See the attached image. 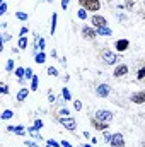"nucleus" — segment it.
Instances as JSON below:
<instances>
[{
    "mask_svg": "<svg viewBox=\"0 0 145 147\" xmlns=\"http://www.w3.org/2000/svg\"><path fill=\"white\" fill-rule=\"evenodd\" d=\"M101 60H103V63H106V65H114V63H118V60H121V58H119L118 53H114V51H111V50H103V51H101Z\"/></svg>",
    "mask_w": 145,
    "mask_h": 147,
    "instance_id": "nucleus-1",
    "label": "nucleus"
},
{
    "mask_svg": "<svg viewBox=\"0 0 145 147\" xmlns=\"http://www.w3.org/2000/svg\"><path fill=\"white\" fill-rule=\"evenodd\" d=\"M79 5L82 9L89 10V12H94V14L101 9V2L99 0H79Z\"/></svg>",
    "mask_w": 145,
    "mask_h": 147,
    "instance_id": "nucleus-2",
    "label": "nucleus"
},
{
    "mask_svg": "<svg viewBox=\"0 0 145 147\" xmlns=\"http://www.w3.org/2000/svg\"><path fill=\"white\" fill-rule=\"evenodd\" d=\"M58 123H60L63 128L70 130V132H73V130L77 128V121H75V118H72V116H60V118H58Z\"/></svg>",
    "mask_w": 145,
    "mask_h": 147,
    "instance_id": "nucleus-3",
    "label": "nucleus"
},
{
    "mask_svg": "<svg viewBox=\"0 0 145 147\" xmlns=\"http://www.w3.org/2000/svg\"><path fill=\"white\" fill-rule=\"evenodd\" d=\"M91 22H92V28H96V29H101V28H106L108 26L106 17H103L99 14H92L91 16Z\"/></svg>",
    "mask_w": 145,
    "mask_h": 147,
    "instance_id": "nucleus-4",
    "label": "nucleus"
},
{
    "mask_svg": "<svg viewBox=\"0 0 145 147\" xmlns=\"http://www.w3.org/2000/svg\"><path fill=\"white\" fill-rule=\"evenodd\" d=\"M97 36H99V34H97V29H96V28L82 26V38H85V39H96Z\"/></svg>",
    "mask_w": 145,
    "mask_h": 147,
    "instance_id": "nucleus-5",
    "label": "nucleus"
},
{
    "mask_svg": "<svg viewBox=\"0 0 145 147\" xmlns=\"http://www.w3.org/2000/svg\"><path fill=\"white\" fill-rule=\"evenodd\" d=\"M96 118L97 120H101V121H106V123H111V120H113V113L109 110H96Z\"/></svg>",
    "mask_w": 145,
    "mask_h": 147,
    "instance_id": "nucleus-6",
    "label": "nucleus"
},
{
    "mask_svg": "<svg viewBox=\"0 0 145 147\" xmlns=\"http://www.w3.org/2000/svg\"><path fill=\"white\" fill-rule=\"evenodd\" d=\"M130 101L133 105H145V91H137L130 96Z\"/></svg>",
    "mask_w": 145,
    "mask_h": 147,
    "instance_id": "nucleus-7",
    "label": "nucleus"
},
{
    "mask_svg": "<svg viewBox=\"0 0 145 147\" xmlns=\"http://www.w3.org/2000/svg\"><path fill=\"white\" fill-rule=\"evenodd\" d=\"M109 92H111L109 84H99V86L96 87V96H99V98H108Z\"/></svg>",
    "mask_w": 145,
    "mask_h": 147,
    "instance_id": "nucleus-8",
    "label": "nucleus"
},
{
    "mask_svg": "<svg viewBox=\"0 0 145 147\" xmlns=\"http://www.w3.org/2000/svg\"><path fill=\"white\" fill-rule=\"evenodd\" d=\"M91 125L96 128V130H101V132H106V128L109 127V123H106V121H101V120H97L96 116H92L91 118Z\"/></svg>",
    "mask_w": 145,
    "mask_h": 147,
    "instance_id": "nucleus-9",
    "label": "nucleus"
},
{
    "mask_svg": "<svg viewBox=\"0 0 145 147\" xmlns=\"http://www.w3.org/2000/svg\"><path fill=\"white\" fill-rule=\"evenodd\" d=\"M109 146L111 147H125V139H123V135H121L119 132H118V134H113V139H111Z\"/></svg>",
    "mask_w": 145,
    "mask_h": 147,
    "instance_id": "nucleus-10",
    "label": "nucleus"
},
{
    "mask_svg": "<svg viewBox=\"0 0 145 147\" xmlns=\"http://www.w3.org/2000/svg\"><path fill=\"white\" fill-rule=\"evenodd\" d=\"M126 74H128V65L126 63H118L116 69H114V72H113V75L116 79H119V77H125Z\"/></svg>",
    "mask_w": 145,
    "mask_h": 147,
    "instance_id": "nucleus-11",
    "label": "nucleus"
},
{
    "mask_svg": "<svg viewBox=\"0 0 145 147\" xmlns=\"http://www.w3.org/2000/svg\"><path fill=\"white\" fill-rule=\"evenodd\" d=\"M128 46H130V41L128 39H118L116 43H114V48H116V51H126L128 50Z\"/></svg>",
    "mask_w": 145,
    "mask_h": 147,
    "instance_id": "nucleus-12",
    "label": "nucleus"
},
{
    "mask_svg": "<svg viewBox=\"0 0 145 147\" xmlns=\"http://www.w3.org/2000/svg\"><path fill=\"white\" fill-rule=\"evenodd\" d=\"M44 38H39V34H34V51H38V50H44Z\"/></svg>",
    "mask_w": 145,
    "mask_h": 147,
    "instance_id": "nucleus-13",
    "label": "nucleus"
},
{
    "mask_svg": "<svg viewBox=\"0 0 145 147\" xmlns=\"http://www.w3.org/2000/svg\"><path fill=\"white\" fill-rule=\"evenodd\" d=\"M29 91L31 89H28V87H21L17 92V101H26V98L29 96Z\"/></svg>",
    "mask_w": 145,
    "mask_h": 147,
    "instance_id": "nucleus-14",
    "label": "nucleus"
},
{
    "mask_svg": "<svg viewBox=\"0 0 145 147\" xmlns=\"http://www.w3.org/2000/svg\"><path fill=\"white\" fill-rule=\"evenodd\" d=\"M7 130L12 132V134H15V135H24V134H26V128H24L22 125H17V127H7Z\"/></svg>",
    "mask_w": 145,
    "mask_h": 147,
    "instance_id": "nucleus-15",
    "label": "nucleus"
},
{
    "mask_svg": "<svg viewBox=\"0 0 145 147\" xmlns=\"http://www.w3.org/2000/svg\"><path fill=\"white\" fill-rule=\"evenodd\" d=\"M28 134H29L33 139H36V140H43V139H41V134L38 132V128L34 125H33V127H28Z\"/></svg>",
    "mask_w": 145,
    "mask_h": 147,
    "instance_id": "nucleus-16",
    "label": "nucleus"
},
{
    "mask_svg": "<svg viewBox=\"0 0 145 147\" xmlns=\"http://www.w3.org/2000/svg\"><path fill=\"white\" fill-rule=\"evenodd\" d=\"M34 62H36V63H39V65H41V63H44V62H46V53H44V51L36 53V57H34Z\"/></svg>",
    "mask_w": 145,
    "mask_h": 147,
    "instance_id": "nucleus-17",
    "label": "nucleus"
},
{
    "mask_svg": "<svg viewBox=\"0 0 145 147\" xmlns=\"http://www.w3.org/2000/svg\"><path fill=\"white\" fill-rule=\"evenodd\" d=\"M97 34L99 36H111L113 34V31H111V28H101V29H97Z\"/></svg>",
    "mask_w": 145,
    "mask_h": 147,
    "instance_id": "nucleus-18",
    "label": "nucleus"
},
{
    "mask_svg": "<svg viewBox=\"0 0 145 147\" xmlns=\"http://www.w3.org/2000/svg\"><path fill=\"white\" fill-rule=\"evenodd\" d=\"M17 46H19V50H24V48H28V38H26V36L19 38V41H17Z\"/></svg>",
    "mask_w": 145,
    "mask_h": 147,
    "instance_id": "nucleus-19",
    "label": "nucleus"
},
{
    "mask_svg": "<svg viewBox=\"0 0 145 147\" xmlns=\"http://www.w3.org/2000/svg\"><path fill=\"white\" fill-rule=\"evenodd\" d=\"M56 22H58V16H56V14H53V16H51V29H50V31H51V34H55Z\"/></svg>",
    "mask_w": 145,
    "mask_h": 147,
    "instance_id": "nucleus-20",
    "label": "nucleus"
},
{
    "mask_svg": "<svg viewBox=\"0 0 145 147\" xmlns=\"http://www.w3.org/2000/svg\"><path fill=\"white\" fill-rule=\"evenodd\" d=\"M62 96H63V99H65V101H70V99H72V94H70V91H68L67 87H63V89H62Z\"/></svg>",
    "mask_w": 145,
    "mask_h": 147,
    "instance_id": "nucleus-21",
    "label": "nucleus"
},
{
    "mask_svg": "<svg viewBox=\"0 0 145 147\" xmlns=\"http://www.w3.org/2000/svg\"><path fill=\"white\" fill-rule=\"evenodd\" d=\"M12 116H14V111L12 110H5L2 113V120H10Z\"/></svg>",
    "mask_w": 145,
    "mask_h": 147,
    "instance_id": "nucleus-22",
    "label": "nucleus"
},
{
    "mask_svg": "<svg viewBox=\"0 0 145 147\" xmlns=\"http://www.w3.org/2000/svg\"><path fill=\"white\" fill-rule=\"evenodd\" d=\"M77 16H79V19H82V21H84V19H87V10L80 7V9H79V12H77Z\"/></svg>",
    "mask_w": 145,
    "mask_h": 147,
    "instance_id": "nucleus-23",
    "label": "nucleus"
},
{
    "mask_svg": "<svg viewBox=\"0 0 145 147\" xmlns=\"http://www.w3.org/2000/svg\"><path fill=\"white\" fill-rule=\"evenodd\" d=\"M15 17H17L19 21H28V14H26V12H21V10L15 12Z\"/></svg>",
    "mask_w": 145,
    "mask_h": 147,
    "instance_id": "nucleus-24",
    "label": "nucleus"
},
{
    "mask_svg": "<svg viewBox=\"0 0 145 147\" xmlns=\"http://www.w3.org/2000/svg\"><path fill=\"white\" fill-rule=\"evenodd\" d=\"M33 77H34L33 69H31V67H28V69H26V79H28V80H33Z\"/></svg>",
    "mask_w": 145,
    "mask_h": 147,
    "instance_id": "nucleus-25",
    "label": "nucleus"
},
{
    "mask_svg": "<svg viewBox=\"0 0 145 147\" xmlns=\"http://www.w3.org/2000/svg\"><path fill=\"white\" fill-rule=\"evenodd\" d=\"M5 70H7V72H12V70H14V60H7V63H5Z\"/></svg>",
    "mask_w": 145,
    "mask_h": 147,
    "instance_id": "nucleus-26",
    "label": "nucleus"
},
{
    "mask_svg": "<svg viewBox=\"0 0 145 147\" xmlns=\"http://www.w3.org/2000/svg\"><path fill=\"white\" fill-rule=\"evenodd\" d=\"M133 5H135V2L133 0H125V9H128V10H133Z\"/></svg>",
    "mask_w": 145,
    "mask_h": 147,
    "instance_id": "nucleus-27",
    "label": "nucleus"
},
{
    "mask_svg": "<svg viewBox=\"0 0 145 147\" xmlns=\"http://www.w3.org/2000/svg\"><path fill=\"white\" fill-rule=\"evenodd\" d=\"M46 74H48V75H51V77H56V75H58V70H56L55 67H48Z\"/></svg>",
    "mask_w": 145,
    "mask_h": 147,
    "instance_id": "nucleus-28",
    "label": "nucleus"
},
{
    "mask_svg": "<svg viewBox=\"0 0 145 147\" xmlns=\"http://www.w3.org/2000/svg\"><path fill=\"white\" fill-rule=\"evenodd\" d=\"M31 91H38V75H34L31 80Z\"/></svg>",
    "mask_w": 145,
    "mask_h": 147,
    "instance_id": "nucleus-29",
    "label": "nucleus"
},
{
    "mask_svg": "<svg viewBox=\"0 0 145 147\" xmlns=\"http://www.w3.org/2000/svg\"><path fill=\"white\" fill-rule=\"evenodd\" d=\"M137 79L138 80H142V79H145V67H142L138 72H137Z\"/></svg>",
    "mask_w": 145,
    "mask_h": 147,
    "instance_id": "nucleus-30",
    "label": "nucleus"
},
{
    "mask_svg": "<svg viewBox=\"0 0 145 147\" xmlns=\"http://www.w3.org/2000/svg\"><path fill=\"white\" fill-rule=\"evenodd\" d=\"M46 144L51 147H62V142H55L53 139H50V140H46Z\"/></svg>",
    "mask_w": 145,
    "mask_h": 147,
    "instance_id": "nucleus-31",
    "label": "nucleus"
},
{
    "mask_svg": "<svg viewBox=\"0 0 145 147\" xmlns=\"http://www.w3.org/2000/svg\"><path fill=\"white\" fill-rule=\"evenodd\" d=\"M103 139H104V140H106V142H111V139H113V135H111V134H108V132H103Z\"/></svg>",
    "mask_w": 145,
    "mask_h": 147,
    "instance_id": "nucleus-32",
    "label": "nucleus"
},
{
    "mask_svg": "<svg viewBox=\"0 0 145 147\" xmlns=\"http://www.w3.org/2000/svg\"><path fill=\"white\" fill-rule=\"evenodd\" d=\"M9 39H10V34H7V33H2V45H3L5 41H9ZM0 50H2V48H0Z\"/></svg>",
    "mask_w": 145,
    "mask_h": 147,
    "instance_id": "nucleus-33",
    "label": "nucleus"
},
{
    "mask_svg": "<svg viewBox=\"0 0 145 147\" xmlns=\"http://www.w3.org/2000/svg\"><path fill=\"white\" fill-rule=\"evenodd\" d=\"M58 115H62V116H70V111L67 110V108H62V110H60V113H58Z\"/></svg>",
    "mask_w": 145,
    "mask_h": 147,
    "instance_id": "nucleus-34",
    "label": "nucleus"
},
{
    "mask_svg": "<svg viewBox=\"0 0 145 147\" xmlns=\"http://www.w3.org/2000/svg\"><path fill=\"white\" fill-rule=\"evenodd\" d=\"M34 127H36L38 130H41L43 128V120H34Z\"/></svg>",
    "mask_w": 145,
    "mask_h": 147,
    "instance_id": "nucleus-35",
    "label": "nucleus"
},
{
    "mask_svg": "<svg viewBox=\"0 0 145 147\" xmlns=\"http://www.w3.org/2000/svg\"><path fill=\"white\" fill-rule=\"evenodd\" d=\"M0 91H2V94H9V87H7V84H2V86H0Z\"/></svg>",
    "mask_w": 145,
    "mask_h": 147,
    "instance_id": "nucleus-36",
    "label": "nucleus"
},
{
    "mask_svg": "<svg viewBox=\"0 0 145 147\" xmlns=\"http://www.w3.org/2000/svg\"><path fill=\"white\" fill-rule=\"evenodd\" d=\"M73 108L77 111H80L82 110V103H80V101H73Z\"/></svg>",
    "mask_w": 145,
    "mask_h": 147,
    "instance_id": "nucleus-37",
    "label": "nucleus"
},
{
    "mask_svg": "<svg viewBox=\"0 0 145 147\" xmlns=\"http://www.w3.org/2000/svg\"><path fill=\"white\" fill-rule=\"evenodd\" d=\"M5 12H7V3H5V2H2V7H0V14L3 16Z\"/></svg>",
    "mask_w": 145,
    "mask_h": 147,
    "instance_id": "nucleus-38",
    "label": "nucleus"
},
{
    "mask_svg": "<svg viewBox=\"0 0 145 147\" xmlns=\"http://www.w3.org/2000/svg\"><path fill=\"white\" fill-rule=\"evenodd\" d=\"M48 101H50V103H55V101H56V98L53 96V92H51V91L48 92Z\"/></svg>",
    "mask_w": 145,
    "mask_h": 147,
    "instance_id": "nucleus-39",
    "label": "nucleus"
},
{
    "mask_svg": "<svg viewBox=\"0 0 145 147\" xmlns=\"http://www.w3.org/2000/svg\"><path fill=\"white\" fill-rule=\"evenodd\" d=\"M68 3H70V0H62V9L67 10L68 9Z\"/></svg>",
    "mask_w": 145,
    "mask_h": 147,
    "instance_id": "nucleus-40",
    "label": "nucleus"
},
{
    "mask_svg": "<svg viewBox=\"0 0 145 147\" xmlns=\"http://www.w3.org/2000/svg\"><path fill=\"white\" fill-rule=\"evenodd\" d=\"M24 144H26V147H39V146H38V144H34L33 140H26Z\"/></svg>",
    "mask_w": 145,
    "mask_h": 147,
    "instance_id": "nucleus-41",
    "label": "nucleus"
},
{
    "mask_svg": "<svg viewBox=\"0 0 145 147\" xmlns=\"http://www.w3.org/2000/svg\"><path fill=\"white\" fill-rule=\"evenodd\" d=\"M28 33H29V31H28V28H21V33H19V34H21V38H22V36H26Z\"/></svg>",
    "mask_w": 145,
    "mask_h": 147,
    "instance_id": "nucleus-42",
    "label": "nucleus"
},
{
    "mask_svg": "<svg viewBox=\"0 0 145 147\" xmlns=\"http://www.w3.org/2000/svg\"><path fill=\"white\" fill-rule=\"evenodd\" d=\"M62 147H73L68 140H62Z\"/></svg>",
    "mask_w": 145,
    "mask_h": 147,
    "instance_id": "nucleus-43",
    "label": "nucleus"
},
{
    "mask_svg": "<svg viewBox=\"0 0 145 147\" xmlns=\"http://www.w3.org/2000/svg\"><path fill=\"white\" fill-rule=\"evenodd\" d=\"M84 147H92V146H91V144H85V146H84Z\"/></svg>",
    "mask_w": 145,
    "mask_h": 147,
    "instance_id": "nucleus-44",
    "label": "nucleus"
},
{
    "mask_svg": "<svg viewBox=\"0 0 145 147\" xmlns=\"http://www.w3.org/2000/svg\"><path fill=\"white\" fill-rule=\"evenodd\" d=\"M44 2H50V3H51V2H53V0H44Z\"/></svg>",
    "mask_w": 145,
    "mask_h": 147,
    "instance_id": "nucleus-45",
    "label": "nucleus"
},
{
    "mask_svg": "<svg viewBox=\"0 0 145 147\" xmlns=\"http://www.w3.org/2000/svg\"><path fill=\"white\" fill-rule=\"evenodd\" d=\"M142 147H145V142H144V144H142Z\"/></svg>",
    "mask_w": 145,
    "mask_h": 147,
    "instance_id": "nucleus-46",
    "label": "nucleus"
},
{
    "mask_svg": "<svg viewBox=\"0 0 145 147\" xmlns=\"http://www.w3.org/2000/svg\"><path fill=\"white\" fill-rule=\"evenodd\" d=\"M46 147H51V146H46Z\"/></svg>",
    "mask_w": 145,
    "mask_h": 147,
    "instance_id": "nucleus-47",
    "label": "nucleus"
},
{
    "mask_svg": "<svg viewBox=\"0 0 145 147\" xmlns=\"http://www.w3.org/2000/svg\"><path fill=\"white\" fill-rule=\"evenodd\" d=\"M144 5H145V0H144Z\"/></svg>",
    "mask_w": 145,
    "mask_h": 147,
    "instance_id": "nucleus-48",
    "label": "nucleus"
}]
</instances>
